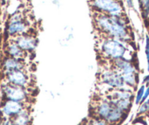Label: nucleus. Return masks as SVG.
Masks as SVG:
<instances>
[{"instance_id":"nucleus-10","label":"nucleus","mask_w":149,"mask_h":125,"mask_svg":"<svg viewBox=\"0 0 149 125\" xmlns=\"http://www.w3.org/2000/svg\"><path fill=\"white\" fill-rule=\"evenodd\" d=\"M113 107V105L110 103L107 98L105 100H100L93 107L92 110L94 113V118L105 121Z\"/></svg>"},{"instance_id":"nucleus-2","label":"nucleus","mask_w":149,"mask_h":125,"mask_svg":"<svg viewBox=\"0 0 149 125\" xmlns=\"http://www.w3.org/2000/svg\"><path fill=\"white\" fill-rule=\"evenodd\" d=\"M100 49V52L104 58L113 61L121 59H127V47L121 40L117 39L112 37L104 39L101 43Z\"/></svg>"},{"instance_id":"nucleus-20","label":"nucleus","mask_w":149,"mask_h":125,"mask_svg":"<svg viewBox=\"0 0 149 125\" xmlns=\"http://www.w3.org/2000/svg\"><path fill=\"white\" fill-rule=\"evenodd\" d=\"M148 97H149V85L148 86L147 88H146V91H145V94H144V96H143V100H142V103H143V101H145V100H146V99L148 98ZM141 103H140V104H141Z\"/></svg>"},{"instance_id":"nucleus-21","label":"nucleus","mask_w":149,"mask_h":125,"mask_svg":"<svg viewBox=\"0 0 149 125\" xmlns=\"http://www.w3.org/2000/svg\"><path fill=\"white\" fill-rule=\"evenodd\" d=\"M143 84H144V83H149V74L148 75L145 76L144 78H143Z\"/></svg>"},{"instance_id":"nucleus-9","label":"nucleus","mask_w":149,"mask_h":125,"mask_svg":"<svg viewBox=\"0 0 149 125\" xmlns=\"http://www.w3.org/2000/svg\"><path fill=\"white\" fill-rule=\"evenodd\" d=\"M14 42L25 53H32L37 46V39L31 35L24 34L15 37Z\"/></svg>"},{"instance_id":"nucleus-11","label":"nucleus","mask_w":149,"mask_h":125,"mask_svg":"<svg viewBox=\"0 0 149 125\" xmlns=\"http://www.w3.org/2000/svg\"><path fill=\"white\" fill-rule=\"evenodd\" d=\"M25 66L24 60L7 57L2 60L1 67L4 74H6L15 70H25Z\"/></svg>"},{"instance_id":"nucleus-24","label":"nucleus","mask_w":149,"mask_h":125,"mask_svg":"<svg viewBox=\"0 0 149 125\" xmlns=\"http://www.w3.org/2000/svg\"><path fill=\"white\" fill-rule=\"evenodd\" d=\"M132 125H143V124H141L140 123H134V124H132Z\"/></svg>"},{"instance_id":"nucleus-22","label":"nucleus","mask_w":149,"mask_h":125,"mask_svg":"<svg viewBox=\"0 0 149 125\" xmlns=\"http://www.w3.org/2000/svg\"><path fill=\"white\" fill-rule=\"evenodd\" d=\"M127 5L130 8H132L133 7V2H132V0H127Z\"/></svg>"},{"instance_id":"nucleus-19","label":"nucleus","mask_w":149,"mask_h":125,"mask_svg":"<svg viewBox=\"0 0 149 125\" xmlns=\"http://www.w3.org/2000/svg\"><path fill=\"white\" fill-rule=\"evenodd\" d=\"M145 52H146V59H147V70L149 73V37L146 36V48H145Z\"/></svg>"},{"instance_id":"nucleus-18","label":"nucleus","mask_w":149,"mask_h":125,"mask_svg":"<svg viewBox=\"0 0 149 125\" xmlns=\"http://www.w3.org/2000/svg\"><path fill=\"white\" fill-rule=\"evenodd\" d=\"M86 125H110V124L107 123V122H105L104 120H102V119H97V118H93L92 119H91V120L86 124Z\"/></svg>"},{"instance_id":"nucleus-5","label":"nucleus","mask_w":149,"mask_h":125,"mask_svg":"<svg viewBox=\"0 0 149 125\" xmlns=\"http://www.w3.org/2000/svg\"><path fill=\"white\" fill-rule=\"evenodd\" d=\"M100 78L102 84L111 88L113 90L131 89L125 85L121 75L114 69L104 70L100 75Z\"/></svg>"},{"instance_id":"nucleus-15","label":"nucleus","mask_w":149,"mask_h":125,"mask_svg":"<svg viewBox=\"0 0 149 125\" xmlns=\"http://www.w3.org/2000/svg\"><path fill=\"white\" fill-rule=\"evenodd\" d=\"M145 91H146V85H142L137 90V94H136L135 98H134V103L136 105H140L142 103L143 96H144Z\"/></svg>"},{"instance_id":"nucleus-1","label":"nucleus","mask_w":149,"mask_h":125,"mask_svg":"<svg viewBox=\"0 0 149 125\" xmlns=\"http://www.w3.org/2000/svg\"><path fill=\"white\" fill-rule=\"evenodd\" d=\"M96 24L98 29L108 34L112 38L121 41L127 40L129 37L127 23L122 15L110 16L105 14L99 13L95 17Z\"/></svg>"},{"instance_id":"nucleus-6","label":"nucleus","mask_w":149,"mask_h":125,"mask_svg":"<svg viewBox=\"0 0 149 125\" xmlns=\"http://www.w3.org/2000/svg\"><path fill=\"white\" fill-rule=\"evenodd\" d=\"M26 103L2 100L0 105V115L5 119H13L19 114L24 109L27 108Z\"/></svg>"},{"instance_id":"nucleus-23","label":"nucleus","mask_w":149,"mask_h":125,"mask_svg":"<svg viewBox=\"0 0 149 125\" xmlns=\"http://www.w3.org/2000/svg\"><path fill=\"white\" fill-rule=\"evenodd\" d=\"M2 60H3V59H2V54H1V53H0V67H1V65H2Z\"/></svg>"},{"instance_id":"nucleus-17","label":"nucleus","mask_w":149,"mask_h":125,"mask_svg":"<svg viewBox=\"0 0 149 125\" xmlns=\"http://www.w3.org/2000/svg\"><path fill=\"white\" fill-rule=\"evenodd\" d=\"M140 3L143 15L145 17H148L149 15V0H140Z\"/></svg>"},{"instance_id":"nucleus-4","label":"nucleus","mask_w":149,"mask_h":125,"mask_svg":"<svg viewBox=\"0 0 149 125\" xmlns=\"http://www.w3.org/2000/svg\"><path fill=\"white\" fill-rule=\"evenodd\" d=\"M91 6L96 10L110 16L122 15L123 7L118 0H91Z\"/></svg>"},{"instance_id":"nucleus-7","label":"nucleus","mask_w":149,"mask_h":125,"mask_svg":"<svg viewBox=\"0 0 149 125\" xmlns=\"http://www.w3.org/2000/svg\"><path fill=\"white\" fill-rule=\"evenodd\" d=\"M4 75V82L5 83L26 89L29 87L30 77L26 70H15Z\"/></svg>"},{"instance_id":"nucleus-8","label":"nucleus","mask_w":149,"mask_h":125,"mask_svg":"<svg viewBox=\"0 0 149 125\" xmlns=\"http://www.w3.org/2000/svg\"><path fill=\"white\" fill-rule=\"evenodd\" d=\"M28 29V24L23 20L21 14H15L11 18L7 29L8 35L11 37H17L25 34Z\"/></svg>"},{"instance_id":"nucleus-12","label":"nucleus","mask_w":149,"mask_h":125,"mask_svg":"<svg viewBox=\"0 0 149 125\" xmlns=\"http://www.w3.org/2000/svg\"><path fill=\"white\" fill-rule=\"evenodd\" d=\"M6 54L7 57L24 60L25 59L26 53L21 49L15 42L11 41L8 44L6 47Z\"/></svg>"},{"instance_id":"nucleus-3","label":"nucleus","mask_w":149,"mask_h":125,"mask_svg":"<svg viewBox=\"0 0 149 125\" xmlns=\"http://www.w3.org/2000/svg\"><path fill=\"white\" fill-rule=\"evenodd\" d=\"M0 91L2 100L24 103H27L29 100V91L27 89L12 85L4 81L0 87Z\"/></svg>"},{"instance_id":"nucleus-16","label":"nucleus","mask_w":149,"mask_h":125,"mask_svg":"<svg viewBox=\"0 0 149 125\" xmlns=\"http://www.w3.org/2000/svg\"><path fill=\"white\" fill-rule=\"evenodd\" d=\"M148 112H149V97H148L145 101H143L140 104L138 111H137V114L143 115Z\"/></svg>"},{"instance_id":"nucleus-14","label":"nucleus","mask_w":149,"mask_h":125,"mask_svg":"<svg viewBox=\"0 0 149 125\" xmlns=\"http://www.w3.org/2000/svg\"><path fill=\"white\" fill-rule=\"evenodd\" d=\"M110 103L113 105L117 108L120 109L123 112L127 113L130 110L132 105V99H125V100H109Z\"/></svg>"},{"instance_id":"nucleus-13","label":"nucleus","mask_w":149,"mask_h":125,"mask_svg":"<svg viewBox=\"0 0 149 125\" xmlns=\"http://www.w3.org/2000/svg\"><path fill=\"white\" fill-rule=\"evenodd\" d=\"M13 125H30L31 124V116L28 110V108L22 110L19 114L17 115L13 119H11Z\"/></svg>"}]
</instances>
